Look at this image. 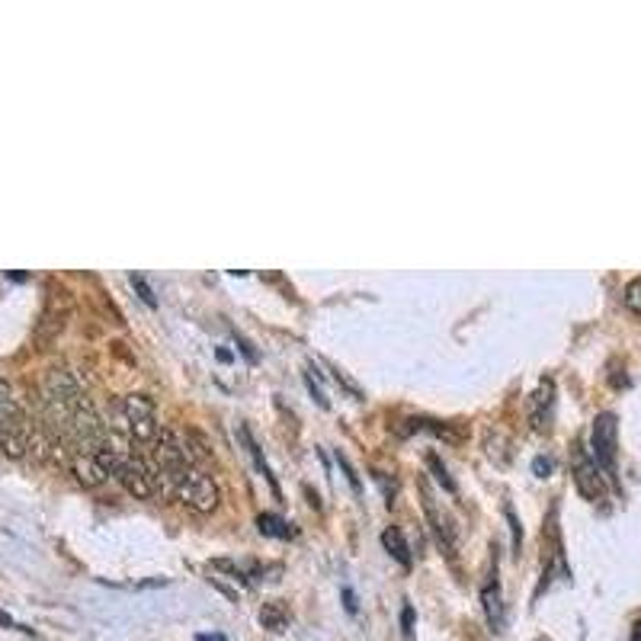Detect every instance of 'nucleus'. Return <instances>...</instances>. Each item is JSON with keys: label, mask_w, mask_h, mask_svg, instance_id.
<instances>
[{"label": "nucleus", "mask_w": 641, "mask_h": 641, "mask_svg": "<svg viewBox=\"0 0 641 641\" xmlns=\"http://www.w3.org/2000/svg\"><path fill=\"white\" fill-rule=\"evenodd\" d=\"M158 465L161 478L170 491H174L186 507H193L199 513H212L218 507V484L212 475L196 462L180 436L174 430H161L158 436Z\"/></svg>", "instance_id": "f257e3e1"}, {"label": "nucleus", "mask_w": 641, "mask_h": 641, "mask_svg": "<svg viewBox=\"0 0 641 641\" xmlns=\"http://www.w3.org/2000/svg\"><path fill=\"white\" fill-rule=\"evenodd\" d=\"M116 430L129 436V446L142 456L145 449L158 452V411H154V401L148 395H125L116 408Z\"/></svg>", "instance_id": "f03ea898"}, {"label": "nucleus", "mask_w": 641, "mask_h": 641, "mask_svg": "<svg viewBox=\"0 0 641 641\" xmlns=\"http://www.w3.org/2000/svg\"><path fill=\"white\" fill-rule=\"evenodd\" d=\"M0 446L7 456H23L29 449V424L10 382H0Z\"/></svg>", "instance_id": "7ed1b4c3"}, {"label": "nucleus", "mask_w": 641, "mask_h": 641, "mask_svg": "<svg viewBox=\"0 0 641 641\" xmlns=\"http://www.w3.org/2000/svg\"><path fill=\"white\" fill-rule=\"evenodd\" d=\"M590 449H593V459L603 468L606 475H616V456H619V424H616V414L603 411L597 420H593V430H590Z\"/></svg>", "instance_id": "20e7f679"}, {"label": "nucleus", "mask_w": 641, "mask_h": 641, "mask_svg": "<svg viewBox=\"0 0 641 641\" xmlns=\"http://www.w3.org/2000/svg\"><path fill=\"white\" fill-rule=\"evenodd\" d=\"M574 484H577V491H581L587 500H593V504L606 497L603 468L597 465V459H593L581 443L574 446Z\"/></svg>", "instance_id": "39448f33"}, {"label": "nucleus", "mask_w": 641, "mask_h": 641, "mask_svg": "<svg viewBox=\"0 0 641 641\" xmlns=\"http://www.w3.org/2000/svg\"><path fill=\"white\" fill-rule=\"evenodd\" d=\"M481 603H484V616H488V625L494 632H504L507 616H504V597H500V581H497V565L494 574L488 577V584L481 587Z\"/></svg>", "instance_id": "423d86ee"}, {"label": "nucleus", "mask_w": 641, "mask_h": 641, "mask_svg": "<svg viewBox=\"0 0 641 641\" xmlns=\"http://www.w3.org/2000/svg\"><path fill=\"white\" fill-rule=\"evenodd\" d=\"M238 436H241V443L247 446V452H250V459H254V465H257V472L270 481V488H273V494L279 497V484H276V475L270 472V465H267V459H263V452H260V446L254 443V436H250V430L247 427H238Z\"/></svg>", "instance_id": "0eeeda50"}, {"label": "nucleus", "mask_w": 641, "mask_h": 641, "mask_svg": "<svg viewBox=\"0 0 641 641\" xmlns=\"http://www.w3.org/2000/svg\"><path fill=\"white\" fill-rule=\"evenodd\" d=\"M382 542H385V549L392 552V558L395 561H401L404 568H411V549H408V542H404V536H401V529H385L382 533Z\"/></svg>", "instance_id": "6e6552de"}, {"label": "nucleus", "mask_w": 641, "mask_h": 641, "mask_svg": "<svg viewBox=\"0 0 641 641\" xmlns=\"http://www.w3.org/2000/svg\"><path fill=\"white\" fill-rule=\"evenodd\" d=\"M257 529L263 536H273V539H289L295 529L283 520V517H276V513H260L257 517Z\"/></svg>", "instance_id": "1a4fd4ad"}, {"label": "nucleus", "mask_w": 641, "mask_h": 641, "mask_svg": "<svg viewBox=\"0 0 641 641\" xmlns=\"http://www.w3.org/2000/svg\"><path fill=\"white\" fill-rule=\"evenodd\" d=\"M260 619H263V625H267V629L283 632V625H286L289 613H286V606H283V603H267V606H263Z\"/></svg>", "instance_id": "9d476101"}, {"label": "nucleus", "mask_w": 641, "mask_h": 641, "mask_svg": "<svg viewBox=\"0 0 641 641\" xmlns=\"http://www.w3.org/2000/svg\"><path fill=\"white\" fill-rule=\"evenodd\" d=\"M129 283H132V289L142 295V302L148 305V308H158V295H154V289L145 283V276L142 273H129Z\"/></svg>", "instance_id": "9b49d317"}, {"label": "nucleus", "mask_w": 641, "mask_h": 641, "mask_svg": "<svg viewBox=\"0 0 641 641\" xmlns=\"http://www.w3.org/2000/svg\"><path fill=\"white\" fill-rule=\"evenodd\" d=\"M427 465H430V472L436 475V481H440L449 494H456V481L449 478V472H446V465L440 462V456H427Z\"/></svg>", "instance_id": "f8f14e48"}, {"label": "nucleus", "mask_w": 641, "mask_h": 641, "mask_svg": "<svg viewBox=\"0 0 641 641\" xmlns=\"http://www.w3.org/2000/svg\"><path fill=\"white\" fill-rule=\"evenodd\" d=\"M337 465L343 468V475H347V481H350V488H353V494H363V484H359V475H356V468L350 465V459L343 456V452L337 449Z\"/></svg>", "instance_id": "ddd939ff"}, {"label": "nucleus", "mask_w": 641, "mask_h": 641, "mask_svg": "<svg viewBox=\"0 0 641 641\" xmlns=\"http://www.w3.org/2000/svg\"><path fill=\"white\" fill-rule=\"evenodd\" d=\"M625 305H629V311H635V315H641V276L625 286Z\"/></svg>", "instance_id": "4468645a"}, {"label": "nucleus", "mask_w": 641, "mask_h": 641, "mask_svg": "<svg viewBox=\"0 0 641 641\" xmlns=\"http://www.w3.org/2000/svg\"><path fill=\"white\" fill-rule=\"evenodd\" d=\"M305 382H308V388H311V395L318 398V404H321V408H331V401H327V395L321 392V385L315 382V375H311V369L305 372Z\"/></svg>", "instance_id": "2eb2a0df"}, {"label": "nucleus", "mask_w": 641, "mask_h": 641, "mask_svg": "<svg viewBox=\"0 0 641 641\" xmlns=\"http://www.w3.org/2000/svg\"><path fill=\"white\" fill-rule=\"evenodd\" d=\"M507 520H510V529H513V545L520 549V542H523V529H520V523H517V517H513V510L507 507Z\"/></svg>", "instance_id": "dca6fc26"}, {"label": "nucleus", "mask_w": 641, "mask_h": 641, "mask_svg": "<svg viewBox=\"0 0 641 641\" xmlns=\"http://www.w3.org/2000/svg\"><path fill=\"white\" fill-rule=\"evenodd\" d=\"M533 472H536L539 478H549V475H552V459H542V456H539V459L533 462Z\"/></svg>", "instance_id": "f3484780"}, {"label": "nucleus", "mask_w": 641, "mask_h": 641, "mask_svg": "<svg viewBox=\"0 0 641 641\" xmlns=\"http://www.w3.org/2000/svg\"><path fill=\"white\" fill-rule=\"evenodd\" d=\"M401 625H404V635L411 638V632H414V609H411V606H404V613H401Z\"/></svg>", "instance_id": "a211bd4d"}, {"label": "nucleus", "mask_w": 641, "mask_h": 641, "mask_svg": "<svg viewBox=\"0 0 641 641\" xmlns=\"http://www.w3.org/2000/svg\"><path fill=\"white\" fill-rule=\"evenodd\" d=\"M234 337H238V343H241V350H244V356L250 359V363H257V350H254V347H250V343H247V340H244V337H241L238 331H234Z\"/></svg>", "instance_id": "6ab92c4d"}, {"label": "nucleus", "mask_w": 641, "mask_h": 641, "mask_svg": "<svg viewBox=\"0 0 641 641\" xmlns=\"http://www.w3.org/2000/svg\"><path fill=\"white\" fill-rule=\"evenodd\" d=\"M343 600H347V609H350V613H356V597H353V590H350V587H343Z\"/></svg>", "instance_id": "aec40b11"}, {"label": "nucleus", "mask_w": 641, "mask_h": 641, "mask_svg": "<svg viewBox=\"0 0 641 641\" xmlns=\"http://www.w3.org/2000/svg\"><path fill=\"white\" fill-rule=\"evenodd\" d=\"M632 641H641V619L635 622V629H632Z\"/></svg>", "instance_id": "412c9836"}, {"label": "nucleus", "mask_w": 641, "mask_h": 641, "mask_svg": "<svg viewBox=\"0 0 641 641\" xmlns=\"http://www.w3.org/2000/svg\"><path fill=\"white\" fill-rule=\"evenodd\" d=\"M199 641H225L222 635H199Z\"/></svg>", "instance_id": "4be33fe9"}]
</instances>
